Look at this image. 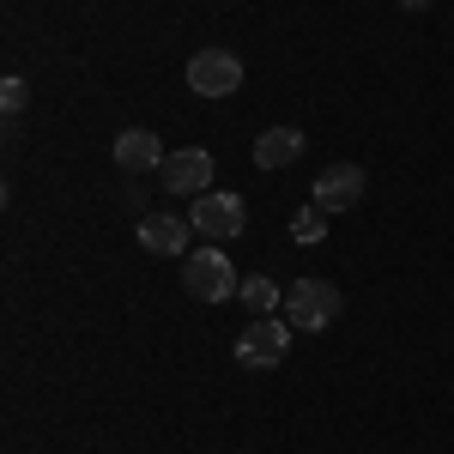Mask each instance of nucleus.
I'll use <instances>...</instances> for the list:
<instances>
[{"label":"nucleus","mask_w":454,"mask_h":454,"mask_svg":"<svg viewBox=\"0 0 454 454\" xmlns=\"http://www.w3.org/2000/svg\"><path fill=\"white\" fill-rule=\"evenodd\" d=\"M400 6H406V12H424V6H430V0H400Z\"/></svg>","instance_id":"obj_14"},{"label":"nucleus","mask_w":454,"mask_h":454,"mask_svg":"<svg viewBox=\"0 0 454 454\" xmlns=\"http://www.w3.org/2000/svg\"><path fill=\"white\" fill-rule=\"evenodd\" d=\"M188 224L207 237V243H237L248 231V207H243V194H194V212H188Z\"/></svg>","instance_id":"obj_4"},{"label":"nucleus","mask_w":454,"mask_h":454,"mask_svg":"<svg viewBox=\"0 0 454 454\" xmlns=\"http://www.w3.org/2000/svg\"><path fill=\"white\" fill-rule=\"evenodd\" d=\"M327 218H333V212H321V207L309 200V207H303L297 218H291V237H297L303 248H309V243H321V237H327Z\"/></svg>","instance_id":"obj_12"},{"label":"nucleus","mask_w":454,"mask_h":454,"mask_svg":"<svg viewBox=\"0 0 454 454\" xmlns=\"http://www.w3.org/2000/svg\"><path fill=\"white\" fill-rule=\"evenodd\" d=\"M0 104H6V115H19V109L31 104V85H25L19 73H6V79H0Z\"/></svg>","instance_id":"obj_13"},{"label":"nucleus","mask_w":454,"mask_h":454,"mask_svg":"<svg viewBox=\"0 0 454 454\" xmlns=\"http://www.w3.org/2000/svg\"><path fill=\"white\" fill-rule=\"evenodd\" d=\"M188 231H194V224H182L170 212H152V218H140L134 237H140L145 254H182V248H188Z\"/></svg>","instance_id":"obj_9"},{"label":"nucleus","mask_w":454,"mask_h":454,"mask_svg":"<svg viewBox=\"0 0 454 454\" xmlns=\"http://www.w3.org/2000/svg\"><path fill=\"white\" fill-rule=\"evenodd\" d=\"M237 297H243V303H248L254 315H273V309H285L279 285H273V279H261V273H254V279H243V291H237Z\"/></svg>","instance_id":"obj_11"},{"label":"nucleus","mask_w":454,"mask_h":454,"mask_svg":"<svg viewBox=\"0 0 454 454\" xmlns=\"http://www.w3.org/2000/svg\"><path fill=\"white\" fill-rule=\"evenodd\" d=\"M291 333H297L291 321L279 327L273 315H254L243 333H237V351H231V357H237V370H279L285 357H291Z\"/></svg>","instance_id":"obj_2"},{"label":"nucleus","mask_w":454,"mask_h":454,"mask_svg":"<svg viewBox=\"0 0 454 454\" xmlns=\"http://www.w3.org/2000/svg\"><path fill=\"white\" fill-rule=\"evenodd\" d=\"M164 158H170V152H164V140H158L152 128H121V134H115V164H121L128 176L164 170Z\"/></svg>","instance_id":"obj_8"},{"label":"nucleus","mask_w":454,"mask_h":454,"mask_svg":"<svg viewBox=\"0 0 454 454\" xmlns=\"http://www.w3.org/2000/svg\"><path fill=\"white\" fill-rule=\"evenodd\" d=\"M207 182H212V152H200V145L170 152L158 170V188H170V194H207Z\"/></svg>","instance_id":"obj_7"},{"label":"nucleus","mask_w":454,"mask_h":454,"mask_svg":"<svg viewBox=\"0 0 454 454\" xmlns=\"http://www.w3.org/2000/svg\"><path fill=\"white\" fill-rule=\"evenodd\" d=\"M182 79H188V91H200V98H237V91H243V61H237L231 49H194Z\"/></svg>","instance_id":"obj_5"},{"label":"nucleus","mask_w":454,"mask_h":454,"mask_svg":"<svg viewBox=\"0 0 454 454\" xmlns=\"http://www.w3.org/2000/svg\"><path fill=\"white\" fill-rule=\"evenodd\" d=\"M303 158V134L297 128H267L261 140H254V164L261 170H285V164H297Z\"/></svg>","instance_id":"obj_10"},{"label":"nucleus","mask_w":454,"mask_h":454,"mask_svg":"<svg viewBox=\"0 0 454 454\" xmlns=\"http://www.w3.org/2000/svg\"><path fill=\"white\" fill-rule=\"evenodd\" d=\"M364 188H370L364 164H327V170L315 176V207L321 212H351L364 200Z\"/></svg>","instance_id":"obj_6"},{"label":"nucleus","mask_w":454,"mask_h":454,"mask_svg":"<svg viewBox=\"0 0 454 454\" xmlns=\"http://www.w3.org/2000/svg\"><path fill=\"white\" fill-rule=\"evenodd\" d=\"M182 291H188L194 303H224L231 291H243V279L231 273V254H224V248H194V254L182 261Z\"/></svg>","instance_id":"obj_3"},{"label":"nucleus","mask_w":454,"mask_h":454,"mask_svg":"<svg viewBox=\"0 0 454 454\" xmlns=\"http://www.w3.org/2000/svg\"><path fill=\"white\" fill-rule=\"evenodd\" d=\"M340 309H346V297H340V285L333 279H291V291H285V321L297 327V333H327L333 321H340Z\"/></svg>","instance_id":"obj_1"}]
</instances>
